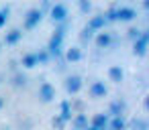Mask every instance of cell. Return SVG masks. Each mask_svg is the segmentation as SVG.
Returning <instances> with one entry per match:
<instances>
[{
    "mask_svg": "<svg viewBox=\"0 0 149 130\" xmlns=\"http://www.w3.org/2000/svg\"><path fill=\"white\" fill-rule=\"evenodd\" d=\"M68 27H70V21L59 23L57 29L53 31L51 39H49V43H47V49H45V51L49 53L51 59H59V57H61V53H63V39H65V31H68Z\"/></svg>",
    "mask_w": 149,
    "mask_h": 130,
    "instance_id": "obj_1",
    "label": "cell"
},
{
    "mask_svg": "<svg viewBox=\"0 0 149 130\" xmlns=\"http://www.w3.org/2000/svg\"><path fill=\"white\" fill-rule=\"evenodd\" d=\"M41 19H43V12L39 8H29L27 14H25V19H23V29L25 31H33L41 23Z\"/></svg>",
    "mask_w": 149,
    "mask_h": 130,
    "instance_id": "obj_2",
    "label": "cell"
},
{
    "mask_svg": "<svg viewBox=\"0 0 149 130\" xmlns=\"http://www.w3.org/2000/svg\"><path fill=\"white\" fill-rule=\"evenodd\" d=\"M49 17L53 23H65L68 17H70V10H68V4L63 2H57V4H51L49 8Z\"/></svg>",
    "mask_w": 149,
    "mask_h": 130,
    "instance_id": "obj_3",
    "label": "cell"
},
{
    "mask_svg": "<svg viewBox=\"0 0 149 130\" xmlns=\"http://www.w3.org/2000/svg\"><path fill=\"white\" fill-rule=\"evenodd\" d=\"M37 98H39L41 104H49V102H53V98H55V87H53L49 81H43V83L39 85Z\"/></svg>",
    "mask_w": 149,
    "mask_h": 130,
    "instance_id": "obj_4",
    "label": "cell"
},
{
    "mask_svg": "<svg viewBox=\"0 0 149 130\" xmlns=\"http://www.w3.org/2000/svg\"><path fill=\"white\" fill-rule=\"evenodd\" d=\"M135 19H137V8H133V6H116V21L131 23Z\"/></svg>",
    "mask_w": 149,
    "mask_h": 130,
    "instance_id": "obj_5",
    "label": "cell"
},
{
    "mask_svg": "<svg viewBox=\"0 0 149 130\" xmlns=\"http://www.w3.org/2000/svg\"><path fill=\"white\" fill-rule=\"evenodd\" d=\"M82 85H84V81H82L80 75H68V77H65V83H63L65 91L72 94V96H76V94L82 89Z\"/></svg>",
    "mask_w": 149,
    "mask_h": 130,
    "instance_id": "obj_6",
    "label": "cell"
},
{
    "mask_svg": "<svg viewBox=\"0 0 149 130\" xmlns=\"http://www.w3.org/2000/svg\"><path fill=\"white\" fill-rule=\"evenodd\" d=\"M147 43H149V35L143 31V35H141L139 39H135V41H133V55L143 57V55L147 53Z\"/></svg>",
    "mask_w": 149,
    "mask_h": 130,
    "instance_id": "obj_7",
    "label": "cell"
},
{
    "mask_svg": "<svg viewBox=\"0 0 149 130\" xmlns=\"http://www.w3.org/2000/svg\"><path fill=\"white\" fill-rule=\"evenodd\" d=\"M106 96H108V87H106V83L100 81V79H96V81L90 85V98L100 100V98H106Z\"/></svg>",
    "mask_w": 149,
    "mask_h": 130,
    "instance_id": "obj_8",
    "label": "cell"
},
{
    "mask_svg": "<svg viewBox=\"0 0 149 130\" xmlns=\"http://www.w3.org/2000/svg\"><path fill=\"white\" fill-rule=\"evenodd\" d=\"M125 112H127V102H125V100H114V102H110V106H108V118H110V116H112V118H120Z\"/></svg>",
    "mask_w": 149,
    "mask_h": 130,
    "instance_id": "obj_9",
    "label": "cell"
},
{
    "mask_svg": "<svg viewBox=\"0 0 149 130\" xmlns=\"http://www.w3.org/2000/svg\"><path fill=\"white\" fill-rule=\"evenodd\" d=\"M65 124L68 122H72V118H74V110H72V102L70 100H63L61 104H59V114H57Z\"/></svg>",
    "mask_w": 149,
    "mask_h": 130,
    "instance_id": "obj_10",
    "label": "cell"
},
{
    "mask_svg": "<svg viewBox=\"0 0 149 130\" xmlns=\"http://www.w3.org/2000/svg\"><path fill=\"white\" fill-rule=\"evenodd\" d=\"M110 41H112V33H96L94 35V45L98 49H108L110 47Z\"/></svg>",
    "mask_w": 149,
    "mask_h": 130,
    "instance_id": "obj_11",
    "label": "cell"
},
{
    "mask_svg": "<svg viewBox=\"0 0 149 130\" xmlns=\"http://www.w3.org/2000/svg\"><path fill=\"white\" fill-rule=\"evenodd\" d=\"M21 39H23V31H21V29H10V31L4 35V45L13 47V45H17Z\"/></svg>",
    "mask_w": 149,
    "mask_h": 130,
    "instance_id": "obj_12",
    "label": "cell"
},
{
    "mask_svg": "<svg viewBox=\"0 0 149 130\" xmlns=\"http://www.w3.org/2000/svg\"><path fill=\"white\" fill-rule=\"evenodd\" d=\"M63 57H65V61H68V63H78V61H82L84 53H82V49H80V47H70V49L63 53Z\"/></svg>",
    "mask_w": 149,
    "mask_h": 130,
    "instance_id": "obj_13",
    "label": "cell"
},
{
    "mask_svg": "<svg viewBox=\"0 0 149 130\" xmlns=\"http://www.w3.org/2000/svg\"><path fill=\"white\" fill-rule=\"evenodd\" d=\"M108 79H110L112 83H120V81L125 79L123 67H120V65H110V67H108Z\"/></svg>",
    "mask_w": 149,
    "mask_h": 130,
    "instance_id": "obj_14",
    "label": "cell"
},
{
    "mask_svg": "<svg viewBox=\"0 0 149 130\" xmlns=\"http://www.w3.org/2000/svg\"><path fill=\"white\" fill-rule=\"evenodd\" d=\"M72 126H74L76 130H86V128L90 126V120H88L86 114H76V116L72 118Z\"/></svg>",
    "mask_w": 149,
    "mask_h": 130,
    "instance_id": "obj_15",
    "label": "cell"
},
{
    "mask_svg": "<svg viewBox=\"0 0 149 130\" xmlns=\"http://www.w3.org/2000/svg\"><path fill=\"white\" fill-rule=\"evenodd\" d=\"M108 114H96L92 120H90V126H94L96 130H106V124H108Z\"/></svg>",
    "mask_w": 149,
    "mask_h": 130,
    "instance_id": "obj_16",
    "label": "cell"
},
{
    "mask_svg": "<svg viewBox=\"0 0 149 130\" xmlns=\"http://www.w3.org/2000/svg\"><path fill=\"white\" fill-rule=\"evenodd\" d=\"M106 130H127V120H125V116H120V118H110L108 124H106Z\"/></svg>",
    "mask_w": 149,
    "mask_h": 130,
    "instance_id": "obj_17",
    "label": "cell"
},
{
    "mask_svg": "<svg viewBox=\"0 0 149 130\" xmlns=\"http://www.w3.org/2000/svg\"><path fill=\"white\" fill-rule=\"evenodd\" d=\"M88 29H92L94 33L96 31H102V27H106V21L102 19V14H98V17H92L90 21H88V25H86Z\"/></svg>",
    "mask_w": 149,
    "mask_h": 130,
    "instance_id": "obj_18",
    "label": "cell"
},
{
    "mask_svg": "<svg viewBox=\"0 0 149 130\" xmlns=\"http://www.w3.org/2000/svg\"><path fill=\"white\" fill-rule=\"evenodd\" d=\"M21 65H23L25 69H33V67H37V65H39V63H37V55H35V53H27V55H23Z\"/></svg>",
    "mask_w": 149,
    "mask_h": 130,
    "instance_id": "obj_19",
    "label": "cell"
},
{
    "mask_svg": "<svg viewBox=\"0 0 149 130\" xmlns=\"http://www.w3.org/2000/svg\"><path fill=\"white\" fill-rule=\"evenodd\" d=\"M129 126H131L133 130H147V120H145V118H133V120L129 122Z\"/></svg>",
    "mask_w": 149,
    "mask_h": 130,
    "instance_id": "obj_20",
    "label": "cell"
},
{
    "mask_svg": "<svg viewBox=\"0 0 149 130\" xmlns=\"http://www.w3.org/2000/svg\"><path fill=\"white\" fill-rule=\"evenodd\" d=\"M13 85H15V87H25V85H27V75L17 71V73L13 75Z\"/></svg>",
    "mask_w": 149,
    "mask_h": 130,
    "instance_id": "obj_21",
    "label": "cell"
},
{
    "mask_svg": "<svg viewBox=\"0 0 149 130\" xmlns=\"http://www.w3.org/2000/svg\"><path fill=\"white\" fill-rule=\"evenodd\" d=\"M94 35H96V33H94L92 29L84 27V29H82V33H80V41H82V43H88V41H92V39H94Z\"/></svg>",
    "mask_w": 149,
    "mask_h": 130,
    "instance_id": "obj_22",
    "label": "cell"
},
{
    "mask_svg": "<svg viewBox=\"0 0 149 130\" xmlns=\"http://www.w3.org/2000/svg\"><path fill=\"white\" fill-rule=\"evenodd\" d=\"M35 55H37V63H39V65H47V63L51 61V57H49V53H47L45 49H41V51H37Z\"/></svg>",
    "mask_w": 149,
    "mask_h": 130,
    "instance_id": "obj_23",
    "label": "cell"
},
{
    "mask_svg": "<svg viewBox=\"0 0 149 130\" xmlns=\"http://www.w3.org/2000/svg\"><path fill=\"white\" fill-rule=\"evenodd\" d=\"M8 14H10V6H8V4L0 8V29H2V27L6 25V21H8Z\"/></svg>",
    "mask_w": 149,
    "mask_h": 130,
    "instance_id": "obj_24",
    "label": "cell"
},
{
    "mask_svg": "<svg viewBox=\"0 0 149 130\" xmlns=\"http://www.w3.org/2000/svg\"><path fill=\"white\" fill-rule=\"evenodd\" d=\"M141 35H143V31H141V29H137V27H131V29L127 31V37H129L131 41H135V39H139Z\"/></svg>",
    "mask_w": 149,
    "mask_h": 130,
    "instance_id": "obj_25",
    "label": "cell"
},
{
    "mask_svg": "<svg viewBox=\"0 0 149 130\" xmlns=\"http://www.w3.org/2000/svg\"><path fill=\"white\" fill-rule=\"evenodd\" d=\"M78 8H80V12H90L92 10V2L90 0H78Z\"/></svg>",
    "mask_w": 149,
    "mask_h": 130,
    "instance_id": "obj_26",
    "label": "cell"
},
{
    "mask_svg": "<svg viewBox=\"0 0 149 130\" xmlns=\"http://www.w3.org/2000/svg\"><path fill=\"white\" fill-rule=\"evenodd\" d=\"M51 126L55 128V130H63V126H65V122L59 118V116H53L51 118Z\"/></svg>",
    "mask_w": 149,
    "mask_h": 130,
    "instance_id": "obj_27",
    "label": "cell"
},
{
    "mask_svg": "<svg viewBox=\"0 0 149 130\" xmlns=\"http://www.w3.org/2000/svg\"><path fill=\"white\" fill-rule=\"evenodd\" d=\"M118 45H120V39H118L116 35H112V41H110V47H108V49H116Z\"/></svg>",
    "mask_w": 149,
    "mask_h": 130,
    "instance_id": "obj_28",
    "label": "cell"
},
{
    "mask_svg": "<svg viewBox=\"0 0 149 130\" xmlns=\"http://www.w3.org/2000/svg\"><path fill=\"white\" fill-rule=\"evenodd\" d=\"M49 8H51V4L47 2V0H43V2H41V8H39V10H41V12H45V10H49Z\"/></svg>",
    "mask_w": 149,
    "mask_h": 130,
    "instance_id": "obj_29",
    "label": "cell"
},
{
    "mask_svg": "<svg viewBox=\"0 0 149 130\" xmlns=\"http://www.w3.org/2000/svg\"><path fill=\"white\" fill-rule=\"evenodd\" d=\"M2 108H4V98L0 96V110H2Z\"/></svg>",
    "mask_w": 149,
    "mask_h": 130,
    "instance_id": "obj_30",
    "label": "cell"
},
{
    "mask_svg": "<svg viewBox=\"0 0 149 130\" xmlns=\"http://www.w3.org/2000/svg\"><path fill=\"white\" fill-rule=\"evenodd\" d=\"M86 130H96V128H94V126H88V128H86Z\"/></svg>",
    "mask_w": 149,
    "mask_h": 130,
    "instance_id": "obj_31",
    "label": "cell"
},
{
    "mask_svg": "<svg viewBox=\"0 0 149 130\" xmlns=\"http://www.w3.org/2000/svg\"><path fill=\"white\" fill-rule=\"evenodd\" d=\"M2 77H4V75H0V79H2Z\"/></svg>",
    "mask_w": 149,
    "mask_h": 130,
    "instance_id": "obj_32",
    "label": "cell"
},
{
    "mask_svg": "<svg viewBox=\"0 0 149 130\" xmlns=\"http://www.w3.org/2000/svg\"><path fill=\"white\" fill-rule=\"evenodd\" d=\"M2 130H8V128H2Z\"/></svg>",
    "mask_w": 149,
    "mask_h": 130,
    "instance_id": "obj_33",
    "label": "cell"
},
{
    "mask_svg": "<svg viewBox=\"0 0 149 130\" xmlns=\"http://www.w3.org/2000/svg\"><path fill=\"white\" fill-rule=\"evenodd\" d=\"M0 47H2V43H0Z\"/></svg>",
    "mask_w": 149,
    "mask_h": 130,
    "instance_id": "obj_34",
    "label": "cell"
}]
</instances>
